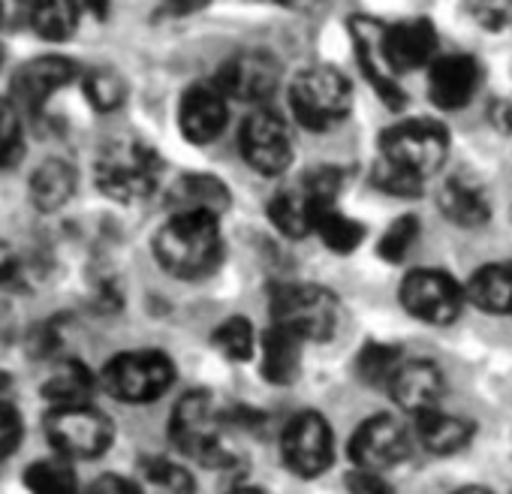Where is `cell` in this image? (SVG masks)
Here are the masks:
<instances>
[{
  "label": "cell",
  "mask_w": 512,
  "mask_h": 494,
  "mask_svg": "<svg viewBox=\"0 0 512 494\" xmlns=\"http://www.w3.org/2000/svg\"><path fill=\"white\" fill-rule=\"evenodd\" d=\"M157 263L184 281L205 278L223 257L217 217L211 214H172L154 238Z\"/></svg>",
  "instance_id": "cell-1"
},
{
  "label": "cell",
  "mask_w": 512,
  "mask_h": 494,
  "mask_svg": "<svg viewBox=\"0 0 512 494\" xmlns=\"http://www.w3.org/2000/svg\"><path fill=\"white\" fill-rule=\"evenodd\" d=\"M163 175V163L154 148L136 139L112 142L97 160V187L118 202L148 199Z\"/></svg>",
  "instance_id": "cell-2"
},
{
  "label": "cell",
  "mask_w": 512,
  "mask_h": 494,
  "mask_svg": "<svg viewBox=\"0 0 512 494\" xmlns=\"http://www.w3.org/2000/svg\"><path fill=\"white\" fill-rule=\"evenodd\" d=\"M350 106H353L350 82L329 67H311L293 79L290 109L296 121L308 130H329L341 124L350 115Z\"/></svg>",
  "instance_id": "cell-3"
},
{
  "label": "cell",
  "mask_w": 512,
  "mask_h": 494,
  "mask_svg": "<svg viewBox=\"0 0 512 494\" xmlns=\"http://www.w3.org/2000/svg\"><path fill=\"white\" fill-rule=\"evenodd\" d=\"M449 136L437 121L428 118H410L404 124H395L380 145V160L389 166H398L419 181H428L431 172L446 160Z\"/></svg>",
  "instance_id": "cell-4"
},
{
  "label": "cell",
  "mask_w": 512,
  "mask_h": 494,
  "mask_svg": "<svg viewBox=\"0 0 512 494\" xmlns=\"http://www.w3.org/2000/svg\"><path fill=\"white\" fill-rule=\"evenodd\" d=\"M169 437L184 455L202 464L223 461V419L208 392H190L175 404Z\"/></svg>",
  "instance_id": "cell-5"
},
{
  "label": "cell",
  "mask_w": 512,
  "mask_h": 494,
  "mask_svg": "<svg viewBox=\"0 0 512 494\" xmlns=\"http://www.w3.org/2000/svg\"><path fill=\"white\" fill-rule=\"evenodd\" d=\"M272 323L296 332L305 341H326L338 326V299L311 284H290L275 293Z\"/></svg>",
  "instance_id": "cell-6"
},
{
  "label": "cell",
  "mask_w": 512,
  "mask_h": 494,
  "mask_svg": "<svg viewBox=\"0 0 512 494\" xmlns=\"http://www.w3.org/2000/svg\"><path fill=\"white\" fill-rule=\"evenodd\" d=\"M106 389L127 404H148L160 398L172 380H175V365L157 353V350H133L115 356L106 371H103Z\"/></svg>",
  "instance_id": "cell-7"
},
{
  "label": "cell",
  "mask_w": 512,
  "mask_h": 494,
  "mask_svg": "<svg viewBox=\"0 0 512 494\" xmlns=\"http://www.w3.org/2000/svg\"><path fill=\"white\" fill-rule=\"evenodd\" d=\"M46 434L58 455L64 458H97L112 443V422L91 404L52 407L46 419Z\"/></svg>",
  "instance_id": "cell-8"
},
{
  "label": "cell",
  "mask_w": 512,
  "mask_h": 494,
  "mask_svg": "<svg viewBox=\"0 0 512 494\" xmlns=\"http://www.w3.org/2000/svg\"><path fill=\"white\" fill-rule=\"evenodd\" d=\"M241 157L260 175H281L293 163L290 127L278 112L256 109L241 127Z\"/></svg>",
  "instance_id": "cell-9"
},
{
  "label": "cell",
  "mask_w": 512,
  "mask_h": 494,
  "mask_svg": "<svg viewBox=\"0 0 512 494\" xmlns=\"http://www.w3.org/2000/svg\"><path fill=\"white\" fill-rule=\"evenodd\" d=\"M281 452L287 467L302 476V479H314L323 476L332 464V428L320 413H299L290 419L284 440H281Z\"/></svg>",
  "instance_id": "cell-10"
},
{
  "label": "cell",
  "mask_w": 512,
  "mask_h": 494,
  "mask_svg": "<svg viewBox=\"0 0 512 494\" xmlns=\"http://www.w3.org/2000/svg\"><path fill=\"white\" fill-rule=\"evenodd\" d=\"M401 302H404L407 314H413L416 320L446 326L461 314L464 293L446 272L419 269V272H410L404 278Z\"/></svg>",
  "instance_id": "cell-11"
},
{
  "label": "cell",
  "mask_w": 512,
  "mask_h": 494,
  "mask_svg": "<svg viewBox=\"0 0 512 494\" xmlns=\"http://www.w3.org/2000/svg\"><path fill=\"white\" fill-rule=\"evenodd\" d=\"M214 85L226 94V100L263 103L278 91L281 67L275 58H269L263 52H241L220 67Z\"/></svg>",
  "instance_id": "cell-12"
},
{
  "label": "cell",
  "mask_w": 512,
  "mask_h": 494,
  "mask_svg": "<svg viewBox=\"0 0 512 494\" xmlns=\"http://www.w3.org/2000/svg\"><path fill=\"white\" fill-rule=\"evenodd\" d=\"M407 452H410V437L392 416H374L362 422L350 443V455L356 467L374 470V473H383L401 464Z\"/></svg>",
  "instance_id": "cell-13"
},
{
  "label": "cell",
  "mask_w": 512,
  "mask_h": 494,
  "mask_svg": "<svg viewBox=\"0 0 512 494\" xmlns=\"http://www.w3.org/2000/svg\"><path fill=\"white\" fill-rule=\"evenodd\" d=\"M353 43H356V58L365 70V76L371 79V85L377 88V94L389 103V106H401V85H398V70L389 61L386 52V28H380L374 19H353L350 25Z\"/></svg>",
  "instance_id": "cell-14"
},
{
  "label": "cell",
  "mask_w": 512,
  "mask_h": 494,
  "mask_svg": "<svg viewBox=\"0 0 512 494\" xmlns=\"http://www.w3.org/2000/svg\"><path fill=\"white\" fill-rule=\"evenodd\" d=\"M76 64L70 58L61 55H43L31 64L22 67V73L13 82V103L28 109V112H40L52 94H58L61 88H67L76 79Z\"/></svg>",
  "instance_id": "cell-15"
},
{
  "label": "cell",
  "mask_w": 512,
  "mask_h": 494,
  "mask_svg": "<svg viewBox=\"0 0 512 494\" xmlns=\"http://www.w3.org/2000/svg\"><path fill=\"white\" fill-rule=\"evenodd\" d=\"M226 112H229V100L217 85H193L184 91L178 106L181 133L193 145H208L223 133Z\"/></svg>",
  "instance_id": "cell-16"
},
{
  "label": "cell",
  "mask_w": 512,
  "mask_h": 494,
  "mask_svg": "<svg viewBox=\"0 0 512 494\" xmlns=\"http://www.w3.org/2000/svg\"><path fill=\"white\" fill-rule=\"evenodd\" d=\"M479 88V67L467 55H446L431 64L428 94L440 109H461L473 100Z\"/></svg>",
  "instance_id": "cell-17"
},
{
  "label": "cell",
  "mask_w": 512,
  "mask_h": 494,
  "mask_svg": "<svg viewBox=\"0 0 512 494\" xmlns=\"http://www.w3.org/2000/svg\"><path fill=\"white\" fill-rule=\"evenodd\" d=\"M398 407H404L413 416H422L428 410H437L440 395H443V374L437 365L431 362H401V368L395 371L392 383H389Z\"/></svg>",
  "instance_id": "cell-18"
},
{
  "label": "cell",
  "mask_w": 512,
  "mask_h": 494,
  "mask_svg": "<svg viewBox=\"0 0 512 494\" xmlns=\"http://www.w3.org/2000/svg\"><path fill=\"white\" fill-rule=\"evenodd\" d=\"M386 52L392 67L401 73L416 70V67H431L437 55V31L425 19H410L386 28Z\"/></svg>",
  "instance_id": "cell-19"
},
{
  "label": "cell",
  "mask_w": 512,
  "mask_h": 494,
  "mask_svg": "<svg viewBox=\"0 0 512 494\" xmlns=\"http://www.w3.org/2000/svg\"><path fill=\"white\" fill-rule=\"evenodd\" d=\"M172 214H211L220 217L229 205L226 187L211 175H184L169 190Z\"/></svg>",
  "instance_id": "cell-20"
},
{
  "label": "cell",
  "mask_w": 512,
  "mask_h": 494,
  "mask_svg": "<svg viewBox=\"0 0 512 494\" xmlns=\"http://www.w3.org/2000/svg\"><path fill=\"white\" fill-rule=\"evenodd\" d=\"M317 208H320V202L314 199L311 187L302 181L299 187H290V190H281V193L272 196V202H269V217H272V223H275L284 235L302 238V235L314 232Z\"/></svg>",
  "instance_id": "cell-21"
},
{
  "label": "cell",
  "mask_w": 512,
  "mask_h": 494,
  "mask_svg": "<svg viewBox=\"0 0 512 494\" xmlns=\"http://www.w3.org/2000/svg\"><path fill=\"white\" fill-rule=\"evenodd\" d=\"M416 437L419 443L434 452V455H452L458 449H464L473 437V425L461 416H452V413H443L440 407L437 410H428L422 416H416Z\"/></svg>",
  "instance_id": "cell-22"
},
{
  "label": "cell",
  "mask_w": 512,
  "mask_h": 494,
  "mask_svg": "<svg viewBox=\"0 0 512 494\" xmlns=\"http://www.w3.org/2000/svg\"><path fill=\"white\" fill-rule=\"evenodd\" d=\"M302 344L296 332L272 323V329L263 338V374L272 383H293L302 365Z\"/></svg>",
  "instance_id": "cell-23"
},
{
  "label": "cell",
  "mask_w": 512,
  "mask_h": 494,
  "mask_svg": "<svg viewBox=\"0 0 512 494\" xmlns=\"http://www.w3.org/2000/svg\"><path fill=\"white\" fill-rule=\"evenodd\" d=\"M467 299L488 314H512V263H491L467 284Z\"/></svg>",
  "instance_id": "cell-24"
},
{
  "label": "cell",
  "mask_w": 512,
  "mask_h": 494,
  "mask_svg": "<svg viewBox=\"0 0 512 494\" xmlns=\"http://www.w3.org/2000/svg\"><path fill=\"white\" fill-rule=\"evenodd\" d=\"M440 208L458 226H479L488 220V199L479 184L467 178H449L440 187Z\"/></svg>",
  "instance_id": "cell-25"
},
{
  "label": "cell",
  "mask_w": 512,
  "mask_h": 494,
  "mask_svg": "<svg viewBox=\"0 0 512 494\" xmlns=\"http://www.w3.org/2000/svg\"><path fill=\"white\" fill-rule=\"evenodd\" d=\"M73 190H76V172L64 160L43 163L31 178V199L43 211H55V208L67 205Z\"/></svg>",
  "instance_id": "cell-26"
},
{
  "label": "cell",
  "mask_w": 512,
  "mask_h": 494,
  "mask_svg": "<svg viewBox=\"0 0 512 494\" xmlns=\"http://www.w3.org/2000/svg\"><path fill=\"white\" fill-rule=\"evenodd\" d=\"M136 494H193V476L169 458H145L133 476Z\"/></svg>",
  "instance_id": "cell-27"
},
{
  "label": "cell",
  "mask_w": 512,
  "mask_h": 494,
  "mask_svg": "<svg viewBox=\"0 0 512 494\" xmlns=\"http://www.w3.org/2000/svg\"><path fill=\"white\" fill-rule=\"evenodd\" d=\"M82 4L79 0H31V25L46 40H67L79 28Z\"/></svg>",
  "instance_id": "cell-28"
},
{
  "label": "cell",
  "mask_w": 512,
  "mask_h": 494,
  "mask_svg": "<svg viewBox=\"0 0 512 494\" xmlns=\"http://www.w3.org/2000/svg\"><path fill=\"white\" fill-rule=\"evenodd\" d=\"M25 485L31 494H79L76 470L70 467V458L64 455L34 461L25 473Z\"/></svg>",
  "instance_id": "cell-29"
},
{
  "label": "cell",
  "mask_w": 512,
  "mask_h": 494,
  "mask_svg": "<svg viewBox=\"0 0 512 494\" xmlns=\"http://www.w3.org/2000/svg\"><path fill=\"white\" fill-rule=\"evenodd\" d=\"M46 398L52 401V407H67V404H88L91 392H94V377L85 365L79 362H67L64 368H58L52 374V380L46 383Z\"/></svg>",
  "instance_id": "cell-30"
},
{
  "label": "cell",
  "mask_w": 512,
  "mask_h": 494,
  "mask_svg": "<svg viewBox=\"0 0 512 494\" xmlns=\"http://www.w3.org/2000/svg\"><path fill=\"white\" fill-rule=\"evenodd\" d=\"M314 232L326 241V247H332V251H338V254L356 251L362 235H365L362 226L353 217H347L344 211H338V205H326V208L317 211Z\"/></svg>",
  "instance_id": "cell-31"
},
{
  "label": "cell",
  "mask_w": 512,
  "mask_h": 494,
  "mask_svg": "<svg viewBox=\"0 0 512 494\" xmlns=\"http://www.w3.org/2000/svg\"><path fill=\"white\" fill-rule=\"evenodd\" d=\"M25 151V133L19 106L13 100H0V169H10L19 163Z\"/></svg>",
  "instance_id": "cell-32"
},
{
  "label": "cell",
  "mask_w": 512,
  "mask_h": 494,
  "mask_svg": "<svg viewBox=\"0 0 512 494\" xmlns=\"http://www.w3.org/2000/svg\"><path fill=\"white\" fill-rule=\"evenodd\" d=\"M401 368V359H398V350L395 347H386V344H368L362 347L359 353V371L368 383H383L389 386L395 371Z\"/></svg>",
  "instance_id": "cell-33"
},
{
  "label": "cell",
  "mask_w": 512,
  "mask_h": 494,
  "mask_svg": "<svg viewBox=\"0 0 512 494\" xmlns=\"http://www.w3.org/2000/svg\"><path fill=\"white\" fill-rule=\"evenodd\" d=\"M214 344H217V350H220L226 359L244 362V359H250V353H253V329H250L247 320L232 317V320H226V323L214 332Z\"/></svg>",
  "instance_id": "cell-34"
},
{
  "label": "cell",
  "mask_w": 512,
  "mask_h": 494,
  "mask_svg": "<svg viewBox=\"0 0 512 494\" xmlns=\"http://www.w3.org/2000/svg\"><path fill=\"white\" fill-rule=\"evenodd\" d=\"M85 97L100 109V112H109V109H118L124 103V82L118 73L112 70H94L88 73L85 79Z\"/></svg>",
  "instance_id": "cell-35"
},
{
  "label": "cell",
  "mask_w": 512,
  "mask_h": 494,
  "mask_svg": "<svg viewBox=\"0 0 512 494\" xmlns=\"http://www.w3.org/2000/svg\"><path fill=\"white\" fill-rule=\"evenodd\" d=\"M416 229H419V223H416L413 217L395 220V223L386 229L383 241H380V257L389 260V263H401V260L407 257V251L413 247V241H416Z\"/></svg>",
  "instance_id": "cell-36"
},
{
  "label": "cell",
  "mask_w": 512,
  "mask_h": 494,
  "mask_svg": "<svg viewBox=\"0 0 512 494\" xmlns=\"http://www.w3.org/2000/svg\"><path fill=\"white\" fill-rule=\"evenodd\" d=\"M374 181L380 190L392 193V196H419L425 181H419L416 175L398 169V166H389L386 160H377V169H374Z\"/></svg>",
  "instance_id": "cell-37"
},
{
  "label": "cell",
  "mask_w": 512,
  "mask_h": 494,
  "mask_svg": "<svg viewBox=\"0 0 512 494\" xmlns=\"http://www.w3.org/2000/svg\"><path fill=\"white\" fill-rule=\"evenodd\" d=\"M19 440H22V416L10 404L0 401V461L16 452Z\"/></svg>",
  "instance_id": "cell-38"
},
{
  "label": "cell",
  "mask_w": 512,
  "mask_h": 494,
  "mask_svg": "<svg viewBox=\"0 0 512 494\" xmlns=\"http://www.w3.org/2000/svg\"><path fill=\"white\" fill-rule=\"evenodd\" d=\"M470 10L479 25L500 28L512 19V0H470Z\"/></svg>",
  "instance_id": "cell-39"
},
{
  "label": "cell",
  "mask_w": 512,
  "mask_h": 494,
  "mask_svg": "<svg viewBox=\"0 0 512 494\" xmlns=\"http://www.w3.org/2000/svg\"><path fill=\"white\" fill-rule=\"evenodd\" d=\"M347 488L350 494H395V488L383 479V473L362 470V467H356V473L347 476Z\"/></svg>",
  "instance_id": "cell-40"
},
{
  "label": "cell",
  "mask_w": 512,
  "mask_h": 494,
  "mask_svg": "<svg viewBox=\"0 0 512 494\" xmlns=\"http://www.w3.org/2000/svg\"><path fill=\"white\" fill-rule=\"evenodd\" d=\"M88 494H136V485L133 479H121V476H100Z\"/></svg>",
  "instance_id": "cell-41"
},
{
  "label": "cell",
  "mask_w": 512,
  "mask_h": 494,
  "mask_svg": "<svg viewBox=\"0 0 512 494\" xmlns=\"http://www.w3.org/2000/svg\"><path fill=\"white\" fill-rule=\"evenodd\" d=\"M449 494H494L491 488H482V485H464V488H455Z\"/></svg>",
  "instance_id": "cell-42"
},
{
  "label": "cell",
  "mask_w": 512,
  "mask_h": 494,
  "mask_svg": "<svg viewBox=\"0 0 512 494\" xmlns=\"http://www.w3.org/2000/svg\"><path fill=\"white\" fill-rule=\"evenodd\" d=\"M229 494H266L263 488H256V485H235Z\"/></svg>",
  "instance_id": "cell-43"
},
{
  "label": "cell",
  "mask_w": 512,
  "mask_h": 494,
  "mask_svg": "<svg viewBox=\"0 0 512 494\" xmlns=\"http://www.w3.org/2000/svg\"><path fill=\"white\" fill-rule=\"evenodd\" d=\"M172 4H175L178 10H196V7L205 4V0H172Z\"/></svg>",
  "instance_id": "cell-44"
},
{
  "label": "cell",
  "mask_w": 512,
  "mask_h": 494,
  "mask_svg": "<svg viewBox=\"0 0 512 494\" xmlns=\"http://www.w3.org/2000/svg\"><path fill=\"white\" fill-rule=\"evenodd\" d=\"M7 386H10V380H7V374H4V371H0V392H4Z\"/></svg>",
  "instance_id": "cell-45"
},
{
  "label": "cell",
  "mask_w": 512,
  "mask_h": 494,
  "mask_svg": "<svg viewBox=\"0 0 512 494\" xmlns=\"http://www.w3.org/2000/svg\"><path fill=\"white\" fill-rule=\"evenodd\" d=\"M272 4H287V7H293V4H299V0H272Z\"/></svg>",
  "instance_id": "cell-46"
}]
</instances>
